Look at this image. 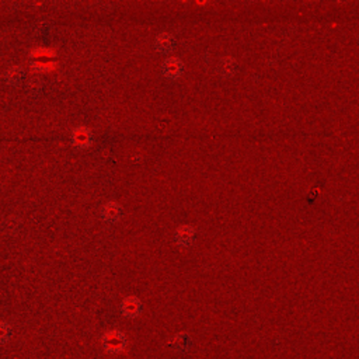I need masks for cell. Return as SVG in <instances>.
Listing matches in <instances>:
<instances>
[{
    "mask_svg": "<svg viewBox=\"0 0 359 359\" xmlns=\"http://www.w3.org/2000/svg\"><path fill=\"white\" fill-rule=\"evenodd\" d=\"M42 90V82L40 79H31L27 84V93L31 96H38Z\"/></svg>",
    "mask_w": 359,
    "mask_h": 359,
    "instance_id": "cell-9",
    "label": "cell"
},
{
    "mask_svg": "<svg viewBox=\"0 0 359 359\" xmlns=\"http://www.w3.org/2000/svg\"><path fill=\"white\" fill-rule=\"evenodd\" d=\"M139 309H140V303H139L138 299L135 297H129L126 299L122 304V310L126 316H136L139 313Z\"/></svg>",
    "mask_w": 359,
    "mask_h": 359,
    "instance_id": "cell-8",
    "label": "cell"
},
{
    "mask_svg": "<svg viewBox=\"0 0 359 359\" xmlns=\"http://www.w3.org/2000/svg\"><path fill=\"white\" fill-rule=\"evenodd\" d=\"M161 70H163L164 76L168 77V79H177L183 72V63L175 58H168L163 63Z\"/></svg>",
    "mask_w": 359,
    "mask_h": 359,
    "instance_id": "cell-1",
    "label": "cell"
},
{
    "mask_svg": "<svg viewBox=\"0 0 359 359\" xmlns=\"http://www.w3.org/2000/svg\"><path fill=\"white\" fill-rule=\"evenodd\" d=\"M358 40H359V38H358Z\"/></svg>",
    "mask_w": 359,
    "mask_h": 359,
    "instance_id": "cell-10",
    "label": "cell"
},
{
    "mask_svg": "<svg viewBox=\"0 0 359 359\" xmlns=\"http://www.w3.org/2000/svg\"><path fill=\"white\" fill-rule=\"evenodd\" d=\"M72 140L79 147H87L91 142V133L87 128H77L72 135Z\"/></svg>",
    "mask_w": 359,
    "mask_h": 359,
    "instance_id": "cell-4",
    "label": "cell"
},
{
    "mask_svg": "<svg viewBox=\"0 0 359 359\" xmlns=\"http://www.w3.org/2000/svg\"><path fill=\"white\" fill-rule=\"evenodd\" d=\"M101 216L104 221L114 223L121 218V207L115 202H108L107 205H104L101 209Z\"/></svg>",
    "mask_w": 359,
    "mask_h": 359,
    "instance_id": "cell-2",
    "label": "cell"
},
{
    "mask_svg": "<svg viewBox=\"0 0 359 359\" xmlns=\"http://www.w3.org/2000/svg\"><path fill=\"white\" fill-rule=\"evenodd\" d=\"M174 45H175V40L173 35L168 33L160 34L156 40V49L161 54H168L170 51H173Z\"/></svg>",
    "mask_w": 359,
    "mask_h": 359,
    "instance_id": "cell-3",
    "label": "cell"
},
{
    "mask_svg": "<svg viewBox=\"0 0 359 359\" xmlns=\"http://www.w3.org/2000/svg\"><path fill=\"white\" fill-rule=\"evenodd\" d=\"M24 79V70L20 66H13L6 72V82L12 86L20 84Z\"/></svg>",
    "mask_w": 359,
    "mask_h": 359,
    "instance_id": "cell-6",
    "label": "cell"
},
{
    "mask_svg": "<svg viewBox=\"0 0 359 359\" xmlns=\"http://www.w3.org/2000/svg\"><path fill=\"white\" fill-rule=\"evenodd\" d=\"M236 70V63L233 58H223L219 62V73L223 77H230L233 76Z\"/></svg>",
    "mask_w": 359,
    "mask_h": 359,
    "instance_id": "cell-7",
    "label": "cell"
},
{
    "mask_svg": "<svg viewBox=\"0 0 359 359\" xmlns=\"http://www.w3.org/2000/svg\"><path fill=\"white\" fill-rule=\"evenodd\" d=\"M175 240L181 246H188L194 240V229L190 226H181L175 232Z\"/></svg>",
    "mask_w": 359,
    "mask_h": 359,
    "instance_id": "cell-5",
    "label": "cell"
}]
</instances>
